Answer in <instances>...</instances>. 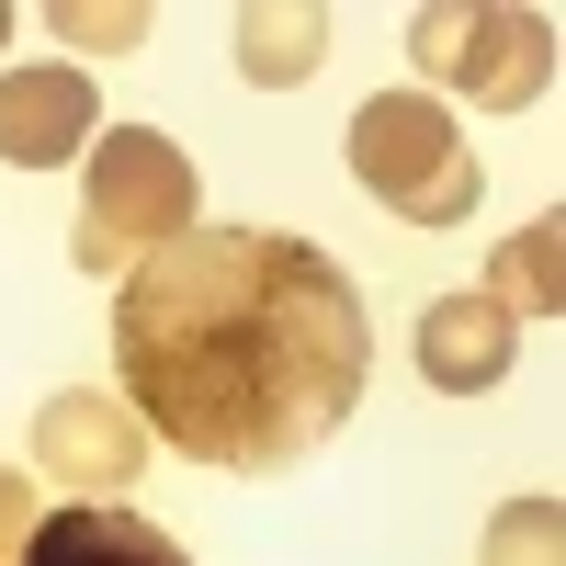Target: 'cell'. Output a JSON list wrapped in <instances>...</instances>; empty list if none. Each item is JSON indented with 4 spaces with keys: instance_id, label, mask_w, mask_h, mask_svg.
<instances>
[{
    "instance_id": "cell-1",
    "label": "cell",
    "mask_w": 566,
    "mask_h": 566,
    "mask_svg": "<svg viewBox=\"0 0 566 566\" xmlns=\"http://www.w3.org/2000/svg\"><path fill=\"white\" fill-rule=\"evenodd\" d=\"M114 386L170 453L216 476H283L374 386L363 283L272 227H181L114 295Z\"/></svg>"
},
{
    "instance_id": "cell-2",
    "label": "cell",
    "mask_w": 566,
    "mask_h": 566,
    "mask_svg": "<svg viewBox=\"0 0 566 566\" xmlns=\"http://www.w3.org/2000/svg\"><path fill=\"white\" fill-rule=\"evenodd\" d=\"M193 205H205V181H193V159H181L159 125H103V136H91V181H80L69 261L125 283L148 250H170L181 227H193Z\"/></svg>"
},
{
    "instance_id": "cell-3",
    "label": "cell",
    "mask_w": 566,
    "mask_h": 566,
    "mask_svg": "<svg viewBox=\"0 0 566 566\" xmlns=\"http://www.w3.org/2000/svg\"><path fill=\"white\" fill-rule=\"evenodd\" d=\"M352 181L386 216H408V227H464L488 205V170H476V148H464L453 103H431V91H363V114H352Z\"/></svg>"
},
{
    "instance_id": "cell-4",
    "label": "cell",
    "mask_w": 566,
    "mask_h": 566,
    "mask_svg": "<svg viewBox=\"0 0 566 566\" xmlns=\"http://www.w3.org/2000/svg\"><path fill=\"white\" fill-rule=\"evenodd\" d=\"M408 69L431 103L464 91L488 114H522L555 80V12H533V0H431V12H408Z\"/></svg>"
},
{
    "instance_id": "cell-5",
    "label": "cell",
    "mask_w": 566,
    "mask_h": 566,
    "mask_svg": "<svg viewBox=\"0 0 566 566\" xmlns=\"http://www.w3.org/2000/svg\"><path fill=\"white\" fill-rule=\"evenodd\" d=\"M136 464H148V431H136V408L103 397V386H69L34 408V476L69 488V499H125Z\"/></svg>"
},
{
    "instance_id": "cell-6",
    "label": "cell",
    "mask_w": 566,
    "mask_h": 566,
    "mask_svg": "<svg viewBox=\"0 0 566 566\" xmlns=\"http://www.w3.org/2000/svg\"><path fill=\"white\" fill-rule=\"evenodd\" d=\"M103 136V103H91L80 69H0V159L12 170H69Z\"/></svg>"
},
{
    "instance_id": "cell-7",
    "label": "cell",
    "mask_w": 566,
    "mask_h": 566,
    "mask_svg": "<svg viewBox=\"0 0 566 566\" xmlns=\"http://www.w3.org/2000/svg\"><path fill=\"white\" fill-rule=\"evenodd\" d=\"M510 352H522V328L499 317L488 283H464V295H431V306H419V374H431L442 397H488V386H510Z\"/></svg>"
},
{
    "instance_id": "cell-8",
    "label": "cell",
    "mask_w": 566,
    "mask_h": 566,
    "mask_svg": "<svg viewBox=\"0 0 566 566\" xmlns=\"http://www.w3.org/2000/svg\"><path fill=\"white\" fill-rule=\"evenodd\" d=\"M23 566H193L159 522H136L125 499H69V510H45Z\"/></svg>"
},
{
    "instance_id": "cell-9",
    "label": "cell",
    "mask_w": 566,
    "mask_h": 566,
    "mask_svg": "<svg viewBox=\"0 0 566 566\" xmlns=\"http://www.w3.org/2000/svg\"><path fill=\"white\" fill-rule=\"evenodd\" d=\"M227 45H239V80H250V91H295V80H317V57H328V12H306V0H250Z\"/></svg>"
},
{
    "instance_id": "cell-10",
    "label": "cell",
    "mask_w": 566,
    "mask_h": 566,
    "mask_svg": "<svg viewBox=\"0 0 566 566\" xmlns=\"http://www.w3.org/2000/svg\"><path fill=\"white\" fill-rule=\"evenodd\" d=\"M488 295H499V317H510V328L566 306V239H555V216H533L522 239H499V261H488Z\"/></svg>"
},
{
    "instance_id": "cell-11",
    "label": "cell",
    "mask_w": 566,
    "mask_h": 566,
    "mask_svg": "<svg viewBox=\"0 0 566 566\" xmlns=\"http://www.w3.org/2000/svg\"><path fill=\"white\" fill-rule=\"evenodd\" d=\"M23 23H45L69 45V57H125V45H148V0H45V12H23Z\"/></svg>"
},
{
    "instance_id": "cell-12",
    "label": "cell",
    "mask_w": 566,
    "mask_h": 566,
    "mask_svg": "<svg viewBox=\"0 0 566 566\" xmlns=\"http://www.w3.org/2000/svg\"><path fill=\"white\" fill-rule=\"evenodd\" d=\"M488 566H566V510H555V488L510 499L499 522H488Z\"/></svg>"
},
{
    "instance_id": "cell-13",
    "label": "cell",
    "mask_w": 566,
    "mask_h": 566,
    "mask_svg": "<svg viewBox=\"0 0 566 566\" xmlns=\"http://www.w3.org/2000/svg\"><path fill=\"white\" fill-rule=\"evenodd\" d=\"M34 488H45V476H12V464H0V566H23V544H34V522H45Z\"/></svg>"
},
{
    "instance_id": "cell-14",
    "label": "cell",
    "mask_w": 566,
    "mask_h": 566,
    "mask_svg": "<svg viewBox=\"0 0 566 566\" xmlns=\"http://www.w3.org/2000/svg\"><path fill=\"white\" fill-rule=\"evenodd\" d=\"M12 23H23V12H0V45H12Z\"/></svg>"
}]
</instances>
